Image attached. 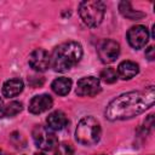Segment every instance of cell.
<instances>
[{
	"mask_svg": "<svg viewBox=\"0 0 155 155\" xmlns=\"http://www.w3.org/2000/svg\"><path fill=\"white\" fill-rule=\"evenodd\" d=\"M81 57L82 47L76 41H67L58 45L50 56L52 68L59 73H64L76 65Z\"/></svg>",
	"mask_w": 155,
	"mask_h": 155,
	"instance_id": "cell-2",
	"label": "cell"
},
{
	"mask_svg": "<svg viewBox=\"0 0 155 155\" xmlns=\"http://www.w3.org/2000/svg\"><path fill=\"white\" fill-rule=\"evenodd\" d=\"M24 84L21 79H10L7 81L4 82L2 85V94L7 98H12L18 96L22 91H23Z\"/></svg>",
	"mask_w": 155,
	"mask_h": 155,
	"instance_id": "cell-13",
	"label": "cell"
},
{
	"mask_svg": "<svg viewBox=\"0 0 155 155\" xmlns=\"http://www.w3.org/2000/svg\"><path fill=\"white\" fill-rule=\"evenodd\" d=\"M33 139L35 145L44 151L52 150L58 145V139L53 131L41 125H36L33 128Z\"/></svg>",
	"mask_w": 155,
	"mask_h": 155,
	"instance_id": "cell-5",
	"label": "cell"
},
{
	"mask_svg": "<svg viewBox=\"0 0 155 155\" xmlns=\"http://www.w3.org/2000/svg\"><path fill=\"white\" fill-rule=\"evenodd\" d=\"M54 155H74V149L69 143H62L57 145Z\"/></svg>",
	"mask_w": 155,
	"mask_h": 155,
	"instance_id": "cell-18",
	"label": "cell"
},
{
	"mask_svg": "<svg viewBox=\"0 0 155 155\" xmlns=\"http://www.w3.org/2000/svg\"><path fill=\"white\" fill-rule=\"evenodd\" d=\"M117 71L114 68H104L101 73V79L105 84H114L117 80Z\"/></svg>",
	"mask_w": 155,
	"mask_h": 155,
	"instance_id": "cell-17",
	"label": "cell"
},
{
	"mask_svg": "<svg viewBox=\"0 0 155 155\" xmlns=\"http://www.w3.org/2000/svg\"><path fill=\"white\" fill-rule=\"evenodd\" d=\"M119 53H120V45L119 42L111 39L102 41L98 47V56L101 61L105 64L115 62L116 58L119 57Z\"/></svg>",
	"mask_w": 155,
	"mask_h": 155,
	"instance_id": "cell-7",
	"label": "cell"
},
{
	"mask_svg": "<svg viewBox=\"0 0 155 155\" xmlns=\"http://www.w3.org/2000/svg\"><path fill=\"white\" fill-rule=\"evenodd\" d=\"M119 8H120V12H121L126 18H128V19H140L142 17H144V13H142V12H139V11H136L128 1H122V2H120Z\"/></svg>",
	"mask_w": 155,
	"mask_h": 155,
	"instance_id": "cell-15",
	"label": "cell"
},
{
	"mask_svg": "<svg viewBox=\"0 0 155 155\" xmlns=\"http://www.w3.org/2000/svg\"><path fill=\"white\" fill-rule=\"evenodd\" d=\"M4 109H5V105H4V102H2V99L0 98V119L4 116Z\"/></svg>",
	"mask_w": 155,
	"mask_h": 155,
	"instance_id": "cell-20",
	"label": "cell"
},
{
	"mask_svg": "<svg viewBox=\"0 0 155 155\" xmlns=\"http://www.w3.org/2000/svg\"><path fill=\"white\" fill-rule=\"evenodd\" d=\"M101 124L93 116L82 117L75 130V138L82 145H93L101 138Z\"/></svg>",
	"mask_w": 155,
	"mask_h": 155,
	"instance_id": "cell-3",
	"label": "cell"
},
{
	"mask_svg": "<svg viewBox=\"0 0 155 155\" xmlns=\"http://www.w3.org/2000/svg\"><path fill=\"white\" fill-rule=\"evenodd\" d=\"M101 81L96 76H85L78 81L76 94L81 97H93L101 92Z\"/></svg>",
	"mask_w": 155,
	"mask_h": 155,
	"instance_id": "cell-6",
	"label": "cell"
},
{
	"mask_svg": "<svg viewBox=\"0 0 155 155\" xmlns=\"http://www.w3.org/2000/svg\"><path fill=\"white\" fill-rule=\"evenodd\" d=\"M29 65L36 71H45L51 65V58L47 51L44 48H35L28 58Z\"/></svg>",
	"mask_w": 155,
	"mask_h": 155,
	"instance_id": "cell-9",
	"label": "cell"
},
{
	"mask_svg": "<svg viewBox=\"0 0 155 155\" xmlns=\"http://www.w3.org/2000/svg\"><path fill=\"white\" fill-rule=\"evenodd\" d=\"M97 155H105V154H97Z\"/></svg>",
	"mask_w": 155,
	"mask_h": 155,
	"instance_id": "cell-22",
	"label": "cell"
},
{
	"mask_svg": "<svg viewBox=\"0 0 155 155\" xmlns=\"http://www.w3.org/2000/svg\"><path fill=\"white\" fill-rule=\"evenodd\" d=\"M148 40H149V30L144 25H140V24L134 25L130 28L127 31V41L136 50L144 47Z\"/></svg>",
	"mask_w": 155,
	"mask_h": 155,
	"instance_id": "cell-8",
	"label": "cell"
},
{
	"mask_svg": "<svg viewBox=\"0 0 155 155\" xmlns=\"http://www.w3.org/2000/svg\"><path fill=\"white\" fill-rule=\"evenodd\" d=\"M145 57L149 59V61H154L155 58V54H154V46H149L145 51Z\"/></svg>",
	"mask_w": 155,
	"mask_h": 155,
	"instance_id": "cell-19",
	"label": "cell"
},
{
	"mask_svg": "<svg viewBox=\"0 0 155 155\" xmlns=\"http://www.w3.org/2000/svg\"><path fill=\"white\" fill-rule=\"evenodd\" d=\"M154 102V86H149L142 91H130L117 96L107 105L105 117L110 121L132 119L151 108Z\"/></svg>",
	"mask_w": 155,
	"mask_h": 155,
	"instance_id": "cell-1",
	"label": "cell"
},
{
	"mask_svg": "<svg viewBox=\"0 0 155 155\" xmlns=\"http://www.w3.org/2000/svg\"><path fill=\"white\" fill-rule=\"evenodd\" d=\"M53 104V99L50 94H38L31 98L29 102V111L31 114H41L48 110Z\"/></svg>",
	"mask_w": 155,
	"mask_h": 155,
	"instance_id": "cell-10",
	"label": "cell"
},
{
	"mask_svg": "<svg viewBox=\"0 0 155 155\" xmlns=\"http://www.w3.org/2000/svg\"><path fill=\"white\" fill-rule=\"evenodd\" d=\"M35 155H46V154H45V153H36Z\"/></svg>",
	"mask_w": 155,
	"mask_h": 155,
	"instance_id": "cell-21",
	"label": "cell"
},
{
	"mask_svg": "<svg viewBox=\"0 0 155 155\" xmlns=\"http://www.w3.org/2000/svg\"><path fill=\"white\" fill-rule=\"evenodd\" d=\"M23 109V105L21 102H17V101H13V102H10L7 105H5V109H4V116H8V117H12L17 114H19Z\"/></svg>",
	"mask_w": 155,
	"mask_h": 155,
	"instance_id": "cell-16",
	"label": "cell"
},
{
	"mask_svg": "<svg viewBox=\"0 0 155 155\" xmlns=\"http://www.w3.org/2000/svg\"><path fill=\"white\" fill-rule=\"evenodd\" d=\"M71 85H73V82H71L70 79L62 76V78H57V79H54L52 81L51 88H52V91L56 94H58V96H65V94H68L70 92Z\"/></svg>",
	"mask_w": 155,
	"mask_h": 155,
	"instance_id": "cell-14",
	"label": "cell"
},
{
	"mask_svg": "<svg viewBox=\"0 0 155 155\" xmlns=\"http://www.w3.org/2000/svg\"><path fill=\"white\" fill-rule=\"evenodd\" d=\"M117 76L121 78L122 80H130L132 78H134L138 71H139V67L136 62L132 61H124L119 64L117 67Z\"/></svg>",
	"mask_w": 155,
	"mask_h": 155,
	"instance_id": "cell-12",
	"label": "cell"
},
{
	"mask_svg": "<svg viewBox=\"0 0 155 155\" xmlns=\"http://www.w3.org/2000/svg\"><path fill=\"white\" fill-rule=\"evenodd\" d=\"M105 13V5L99 0H86L79 5V15L82 22L91 28L98 27Z\"/></svg>",
	"mask_w": 155,
	"mask_h": 155,
	"instance_id": "cell-4",
	"label": "cell"
},
{
	"mask_svg": "<svg viewBox=\"0 0 155 155\" xmlns=\"http://www.w3.org/2000/svg\"><path fill=\"white\" fill-rule=\"evenodd\" d=\"M47 126L52 131H61L68 125V117L62 110L52 111L46 119Z\"/></svg>",
	"mask_w": 155,
	"mask_h": 155,
	"instance_id": "cell-11",
	"label": "cell"
}]
</instances>
